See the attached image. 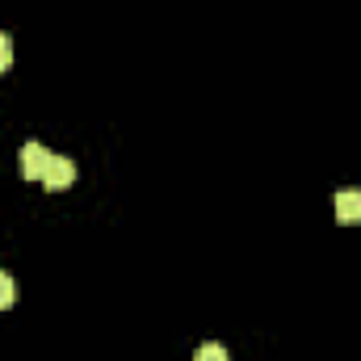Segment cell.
<instances>
[{"mask_svg": "<svg viewBox=\"0 0 361 361\" xmlns=\"http://www.w3.org/2000/svg\"><path fill=\"white\" fill-rule=\"evenodd\" d=\"M8 63H13V38H8V34H0V72H4Z\"/></svg>", "mask_w": 361, "mask_h": 361, "instance_id": "cell-6", "label": "cell"}, {"mask_svg": "<svg viewBox=\"0 0 361 361\" xmlns=\"http://www.w3.org/2000/svg\"><path fill=\"white\" fill-rule=\"evenodd\" d=\"M193 361H231V357H227V349H223L219 341H206V345L197 349V357H193Z\"/></svg>", "mask_w": 361, "mask_h": 361, "instance_id": "cell-5", "label": "cell"}, {"mask_svg": "<svg viewBox=\"0 0 361 361\" xmlns=\"http://www.w3.org/2000/svg\"><path fill=\"white\" fill-rule=\"evenodd\" d=\"M336 219L341 223H361V189H341L336 193Z\"/></svg>", "mask_w": 361, "mask_h": 361, "instance_id": "cell-3", "label": "cell"}, {"mask_svg": "<svg viewBox=\"0 0 361 361\" xmlns=\"http://www.w3.org/2000/svg\"><path fill=\"white\" fill-rule=\"evenodd\" d=\"M47 160H51V152L38 143V139H30L25 147H21V173L30 180H42V169H47Z\"/></svg>", "mask_w": 361, "mask_h": 361, "instance_id": "cell-2", "label": "cell"}, {"mask_svg": "<svg viewBox=\"0 0 361 361\" xmlns=\"http://www.w3.org/2000/svg\"><path fill=\"white\" fill-rule=\"evenodd\" d=\"M13 302H17V281L0 269V311H4V307H13Z\"/></svg>", "mask_w": 361, "mask_h": 361, "instance_id": "cell-4", "label": "cell"}, {"mask_svg": "<svg viewBox=\"0 0 361 361\" xmlns=\"http://www.w3.org/2000/svg\"><path fill=\"white\" fill-rule=\"evenodd\" d=\"M72 180H76V164H72L68 156H51V160H47V169H42V185H47V189L59 193V189H68Z\"/></svg>", "mask_w": 361, "mask_h": 361, "instance_id": "cell-1", "label": "cell"}]
</instances>
